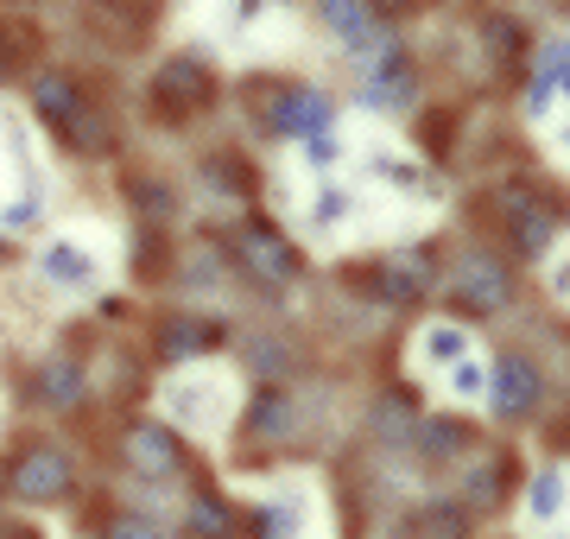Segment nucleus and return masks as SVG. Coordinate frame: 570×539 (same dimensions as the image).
I'll return each instance as SVG.
<instances>
[{"label":"nucleus","mask_w":570,"mask_h":539,"mask_svg":"<svg viewBox=\"0 0 570 539\" xmlns=\"http://www.w3.org/2000/svg\"><path fill=\"white\" fill-rule=\"evenodd\" d=\"M317 20H324L348 51H355V45L374 32V7H367V0H317Z\"/></svg>","instance_id":"nucleus-8"},{"label":"nucleus","mask_w":570,"mask_h":539,"mask_svg":"<svg viewBox=\"0 0 570 539\" xmlns=\"http://www.w3.org/2000/svg\"><path fill=\"white\" fill-rule=\"evenodd\" d=\"M367 7H374V13H406L412 0H367Z\"/></svg>","instance_id":"nucleus-24"},{"label":"nucleus","mask_w":570,"mask_h":539,"mask_svg":"<svg viewBox=\"0 0 570 539\" xmlns=\"http://www.w3.org/2000/svg\"><path fill=\"white\" fill-rule=\"evenodd\" d=\"M20 7H32V0H20Z\"/></svg>","instance_id":"nucleus-25"},{"label":"nucleus","mask_w":570,"mask_h":539,"mask_svg":"<svg viewBox=\"0 0 570 539\" xmlns=\"http://www.w3.org/2000/svg\"><path fill=\"white\" fill-rule=\"evenodd\" d=\"M108 539H165L159 520H115V533Z\"/></svg>","instance_id":"nucleus-22"},{"label":"nucleus","mask_w":570,"mask_h":539,"mask_svg":"<svg viewBox=\"0 0 570 539\" xmlns=\"http://www.w3.org/2000/svg\"><path fill=\"white\" fill-rule=\"evenodd\" d=\"M39 400H45V406H77V400H82V369H77V362L51 355L45 374H39Z\"/></svg>","instance_id":"nucleus-14"},{"label":"nucleus","mask_w":570,"mask_h":539,"mask_svg":"<svg viewBox=\"0 0 570 539\" xmlns=\"http://www.w3.org/2000/svg\"><path fill=\"white\" fill-rule=\"evenodd\" d=\"M209 343H223V324H209V317H165L159 331L165 355H204Z\"/></svg>","instance_id":"nucleus-10"},{"label":"nucleus","mask_w":570,"mask_h":539,"mask_svg":"<svg viewBox=\"0 0 570 539\" xmlns=\"http://www.w3.org/2000/svg\"><path fill=\"white\" fill-rule=\"evenodd\" d=\"M63 140L77 146V153H102V146H108V121L96 115V108H82L77 121L63 127Z\"/></svg>","instance_id":"nucleus-16"},{"label":"nucleus","mask_w":570,"mask_h":539,"mask_svg":"<svg viewBox=\"0 0 570 539\" xmlns=\"http://www.w3.org/2000/svg\"><path fill=\"white\" fill-rule=\"evenodd\" d=\"M527 508H532V520H551L558 508H564V477H558V470H546V477L532 482V501H527Z\"/></svg>","instance_id":"nucleus-17"},{"label":"nucleus","mask_w":570,"mask_h":539,"mask_svg":"<svg viewBox=\"0 0 570 539\" xmlns=\"http://www.w3.org/2000/svg\"><path fill=\"white\" fill-rule=\"evenodd\" d=\"M450 388L463 400H475V394H489V374L475 369V362H456V374H450Z\"/></svg>","instance_id":"nucleus-20"},{"label":"nucleus","mask_w":570,"mask_h":539,"mask_svg":"<svg viewBox=\"0 0 570 539\" xmlns=\"http://www.w3.org/2000/svg\"><path fill=\"white\" fill-rule=\"evenodd\" d=\"M32 108H39V121L51 127V134H63L89 102H82V89L70 84L63 70H39V77H32Z\"/></svg>","instance_id":"nucleus-5"},{"label":"nucleus","mask_w":570,"mask_h":539,"mask_svg":"<svg viewBox=\"0 0 570 539\" xmlns=\"http://www.w3.org/2000/svg\"><path fill=\"white\" fill-rule=\"evenodd\" d=\"M425 350H431V362H463L469 336L456 331V324H431V331H425Z\"/></svg>","instance_id":"nucleus-18"},{"label":"nucleus","mask_w":570,"mask_h":539,"mask_svg":"<svg viewBox=\"0 0 570 539\" xmlns=\"http://www.w3.org/2000/svg\"><path fill=\"white\" fill-rule=\"evenodd\" d=\"M532 406H539V369L520 362V355H508V362L494 369V413L501 419H527Z\"/></svg>","instance_id":"nucleus-6"},{"label":"nucleus","mask_w":570,"mask_h":539,"mask_svg":"<svg viewBox=\"0 0 570 539\" xmlns=\"http://www.w3.org/2000/svg\"><path fill=\"white\" fill-rule=\"evenodd\" d=\"M127 463H134L140 477L165 482V477L184 470V444L165 432V425H134V432H127Z\"/></svg>","instance_id":"nucleus-4"},{"label":"nucleus","mask_w":570,"mask_h":539,"mask_svg":"<svg viewBox=\"0 0 570 539\" xmlns=\"http://www.w3.org/2000/svg\"><path fill=\"white\" fill-rule=\"evenodd\" d=\"M450 298H456V305H463L469 317L508 312V298H513V273H508V261H494L489 248H469L463 261H456V273H450Z\"/></svg>","instance_id":"nucleus-1"},{"label":"nucleus","mask_w":570,"mask_h":539,"mask_svg":"<svg viewBox=\"0 0 570 539\" xmlns=\"http://www.w3.org/2000/svg\"><path fill=\"white\" fill-rule=\"evenodd\" d=\"M551 235H558V216H551V209H539L532 197H520V209H513V248L532 261V254L551 248Z\"/></svg>","instance_id":"nucleus-12"},{"label":"nucleus","mask_w":570,"mask_h":539,"mask_svg":"<svg viewBox=\"0 0 570 539\" xmlns=\"http://www.w3.org/2000/svg\"><path fill=\"white\" fill-rule=\"evenodd\" d=\"M330 121V102L317 96V89H292L279 108H273V134H317V127Z\"/></svg>","instance_id":"nucleus-7"},{"label":"nucleus","mask_w":570,"mask_h":539,"mask_svg":"<svg viewBox=\"0 0 570 539\" xmlns=\"http://www.w3.org/2000/svg\"><path fill=\"white\" fill-rule=\"evenodd\" d=\"M261 533H266V539H292V533H298V496H279V501H273V508L261 514Z\"/></svg>","instance_id":"nucleus-19"},{"label":"nucleus","mask_w":570,"mask_h":539,"mask_svg":"<svg viewBox=\"0 0 570 539\" xmlns=\"http://www.w3.org/2000/svg\"><path fill=\"white\" fill-rule=\"evenodd\" d=\"M412 444H419V457L438 463V457H456L463 444H475V438H469L456 419H425V425H412Z\"/></svg>","instance_id":"nucleus-13"},{"label":"nucleus","mask_w":570,"mask_h":539,"mask_svg":"<svg viewBox=\"0 0 570 539\" xmlns=\"http://www.w3.org/2000/svg\"><path fill=\"white\" fill-rule=\"evenodd\" d=\"M235 254L247 261V273H254V280H273V286L298 280V248L285 242L279 228H266V223H247L242 235H235Z\"/></svg>","instance_id":"nucleus-3"},{"label":"nucleus","mask_w":570,"mask_h":539,"mask_svg":"<svg viewBox=\"0 0 570 539\" xmlns=\"http://www.w3.org/2000/svg\"><path fill=\"white\" fill-rule=\"evenodd\" d=\"M13 496L32 501V508L63 501L70 496V457H63L58 444H26V451L13 457Z\"/></svg>","instance_id":"nucleus-2"},{"label":"nucleus","mask_w":570,"mask_h":539,"mask_svg":"<svg viewBox=\"0 0 570 539\" xmlns=\"http://www.w3.org/2000/svg\"><path fill=\"white\" fill-rule=\"evenodd\" d=\"M197 533H228V508L223 501H197Z\"/></svg>","instance_id":"nucleus-21"},{"label":"nucleus","mask_w":570,"mask_h":539,"mask_svg":"<svg viewBox=\"0 0 570 539\" xmlns=\"http://www.w3.org/2000/svg\"><path fill=\"white\" fill-rule=\"evenodd\" d=\"M159 89H178L184 102H204V96H209V77H204V63H197V58H171V63L159 70Z\"/></svg>","instance_id":"nucleus-15"},{"label":"nucleus","mask_w":570,"mask_h":539,"mask_svg":"<svg viewBox=\"0 0 570 539\" xmlns=\"http://www.w3.org/2000/svg\"><path fill=\"white\" fill-rule=\"evenodd\" d=\"M292 394L285 388H261L254 394V406H247V438H285L292 432Z\"/></svg>","instance_id":"nucleus-9"},{"label":"nucleus","mask_w":570,"mask_h":539,"mask_svg":"<svg viewBox=\"0 0 570 539\" xmlns=\"http://www.w3.org/2000/svg\"><path fill=\"white\" fill-rule=\"evenodd\" d=\"M39 273L58 280V286H96V261H89L77 242H51V248L39 254Z\"/></svg>","instance_id":"nucleus-11"},{"label":"nucleus","mask_w":570,"mask_h":539,"mask_svg":"<svg viewBox=\"0 0 570 539\" xmlns=\"http://www.w3.org/2000/svg\"><path fill=\"white\" fill-rule=\"evenodd\" d=\"M7 77H13V45H7V32H0V89H7Z\"/></svg>","instance_id":"nucleus-23"}]
</instances>
